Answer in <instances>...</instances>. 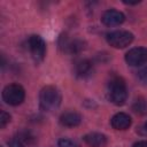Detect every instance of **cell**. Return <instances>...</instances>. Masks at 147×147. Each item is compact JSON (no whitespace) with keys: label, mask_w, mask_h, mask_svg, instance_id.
<instances>
[{"label":"cell","mask_w":147,"mask_h":147,"mask_svg":"<svg viewBox=\"0 0 147 147\" xmlns=\"http://www.w3.org/2000/svg\"><path fill=\"white\" fill-rule=\"evenodd\" d=\"M9 122H10V115L8 113H6L5 110H1V113H0V127L3 129Z\"/></svg>","instance_id":"2e32d148"},{"label":"cell","mask_w":147,"mask_h":147,"mask_svg":"<svg viewBox=\"0 0 147 147\" xmlns=\"http://www.w3.org/2000/svg\"><path fill=\"white\" fill-rule=\"evenodd\" d=\"M132 110L138 115H147V99L140 96L136 99L132 103Z\"/></svg>","instance_id":"5bb4252c"},{"label":"cell","mask_w":147,"mask_h":147,"mask_svg":"<svg viewBox=\"0 0 147 147\" xmlns=\"http://www.w3.org/2000/svg\"><path fill=\"white\" fill-rule=\"evenodd\" d=\"M61 101V92L53 85L44 86L39 92V106L44 111H53L57 109Z\"/></svg>","instance_id":"7a4b0ae2"},{"label":"cell","mask_w":147,"mask_h":147,"mask_svg":"<svg viewBox=\"0 0 147 147\" xmlns=\"http://www.w3.org/2000/svg\"><path fill=\"white\" fill-rule=\"evenodd\" d=\"M145 130H146V131H147V122H146V123H145Z\"/></svg>","instance_id":"d6986e66"},{"label":"cell","mask_w":147,"mask_h":147,"mask_svg":"<svg viewBox=\"0 0 147 147\" xmlns=\"http://www.w3.org/2000/svg\"><path fill=\"white\" fill-rule=\"evenodd\" d=\"M34 142V137L26 131H22L8 141L9 147H29Z\"/></svg>","instance_id":"30bf717a"},{"label":"cell","mask_w":147,"mask_h":147,"mask_svg":"<svg viewBox=\"0 0 147 147\" xmlns=\"http://www.w3.org/2000/svg\"><path fill=\"white\" fill-rule=\"evenodd\" d=\"M57 147H79V146L75 141L67 139V138H63V139H60L57 141Z\"/></svg>","instance_id":"9a60e30c"},{"label":"cell","mask_w":147,"mask_h":147,"mask_svg":"<svg viewBox=\"0 0 147 147\" xmlns=\"http://www.w3.org/2000/svg\"><path fill=\"white\" fill-rule=\"evenodd\" d=\"M125 61L131 67H139L147 62V48L134 47L125 54Z\"/></svg>","instance_id":"52a82bcc"},{"label":"cell","mask_w":147,"mask_h":147,"mask_svg":"<svg viewBox=\"0 0 147 147\" xmlns=\"http://www.w3.org/2000/svg\"><path fill=\"white\" fill-rule=\"evenodd\" d=\"M28 47L30 51V54L32 56V59L39 63L45 59L46 55V42L45 40L38 36V34H32L29 37L28 40Z\"/></svg>","instance_id":"5b68a950"},{"label":"cell","mask_w":147,"mask_h":147,"mask_svg":"<svg viewBox=\"0 0 147 147\" xmlns=\"http://www.w3.org/2000/svg\"><path fill=\"white\" fill-rule=\"evenodd\" d=\"M93 71V63L88 59H78L74 63V74L79 78L90 76Z\"/></svg>","instance_id":"9c48e42d"},{"label":"cell","mask_w":147,"mask_h":147,"mask_svg":"<svg viewBox=\"0 0 147 147\" xmlns=\"http://www.w3.org/2000/svg\"><path fill=\"white\" fill-rule=\"evenodd\" d=\"M59 47L64 53L77 54L85 48V42L79 38H71L67 34H63L59 39Z\"/></svg>","instance_id":"8992f818"},{"label":"cell","mask_w":147,"mask_h":147,"mask_svg":"<svg viewBox=\"0 0 147 147\" xmlns=\"http://www.w3.org/2000/svg\"><path fill=\"white\" fill-rule=\"evenodd\" d=\"M125 21V15L116 9H108L101 16V22L106 26H116Z\"/></svg>","instance_id":"ba28073f"},{"label":"cell","mask_w":147,"mask_h":147,"mask_svg":"<svg viewBox=\"0 0 147 147\" xmlns=\"http://www.w3.org/2000/svg\"><path fill=\"white\" fill-rule=\"evenodd\" d=\"M107 96L108 100L116 105L122 106L127 99V88L124 79L118 76H113L107 85Z\"/></svg>","instance_id":"6da1fadb"},{"label":"cell","mask_w":147,"mask_h":147,"mask_svg":"<svg viewBox=\"0 0 147 147\" xmlns=\"http://www.w3.org/2000/svg\"><path fill=\"white\" fill-rule=\"evenodd\" d=\"M132 147H147V140H140L133 144Z\"/></svg>","instance_id":"ac0fdd59"},{"label":"cell","mask_w":147,"mask_h":147,"mask_svg":"<svg viewBox=\"0 0 147 147\" xmlns=\"http://www.w3.org/2000/svg\"><path fill=\"white\" fill-rule=\"evenodd\" d=\"M82 122V116L77 111H65L60 116V123L67 127L78 126Z\"/></svg>","instance_id":"4fadbf2b"},{"label":"cell","mask_w":147,"mask_h":147,"mask_svg":"<svg viewBox=\"0 0 147 147\" xmlns=\"http://www.w3.org/2000/svg\"><path fill=\"white\" fill-rule=\"evenodd\" d=\"M106 39L114 48H125L133 41V34L126 30H116L107 33Z\"/></svg>","instance_id":"277c9868"},{"label":"cell","mask_w":147,"mask_h":147,"mask_svg":"<svg viewBox=\"0 0 147 147\" xmlns=\"http://www.w3.org/2000/svg\"><path fill=\"white\" fill-rule=\"evenodd\" d=\"M2 99L9 106H18L25 99V90L20 84H9L2 90Z\"/></svg>","instance_id":"3957f363"},{"label":"cell","mask_w":147,"mask_h":147,"mask_svg":"<svg viewBox=\"0 0 147 147\" xmlns=\"http://www.w3.org/2000/svg\"><path fill=\"white\" fill-rule=\"evenodd\" d=\"M131 123H132L131 117L125 113H117L110 119L111 126L115 130H121V131L127 130L131 126Z\"/></svg>","instance_id":"8fae6325"},{"label":"cell","mask_w":147,"mask_h":147,"mask_svg":"<svg viewBox=\"0 0 147 147\" xmlns=\"http://www.w3.org/2000/svg\"><path fill=\"white\" fill-rule=\"evenodd\" d=\"M138 78L141 83L147 84V65L145 68H142L139 72H138Z\"/></svg>","instance_id":"e0dca14e"},{"label":"cell","mask_w":147,"mask_h":147,"mask_svg":"<svg viewBox=\"0 0 147 147\" xmlns=\"http://www.w3.org/2000/svg\"><path fill=\"white\" fill-rule=\"evenodd\" d=\"M84 142L90 147H105L107 145V137L100 132H90L83 137Z\"/></svg>","instance_id":"7c38bea8"}]
</instances>
